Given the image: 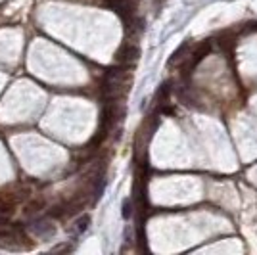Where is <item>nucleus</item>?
Instances as JSON below:
<instances>
[{
  "label": "nucleus",
  "mask_w": 257,
  "mask_h": 255,
  "mask_svg": "<svg viewBox=\"0 0 257 255\" xmlns=\"http://www.w3.org/2000/svg\"><path fill=\"white\" fill-rule=\"evenodd\" d=\"M123 217H125V219H128V217H131V215H133V203H131V200H125V202H123Z\"/></svg>",
  "instance_id": "11"
},
{
  "label": "nucleus",
  "mask_w": 257,
  "mask_h": 255,
  "mask_svg": "<svg viewBox=\"0 0 257 255\" xmlns=\"http://www.w3.org/2000/svg\"><path fill=\"white\" fill-rule=\"evenodd\" d=\"M167 96H169V83H163L158 90V100H161V104H163L167 100Z\"/></svg>",
  "instance_id": "10"
},
{
  "label": "nucleus",
  "mask_w": 257,
  "mask_h": 255,
  "mask_svg": "<svg viewBox=\"0 0 257 255\" xmlns=\"http://www.w3.org/2000/svg\"><path fill=\"white\" fill-rule=\"evenodd\" d=\"M140 58V48L133 43H125L119 46V50L115 52V62L123 65H133L137 64Z\"/></svg>",
  "instance_id": "2"
},
{
  "label": "nucleus",
  "mask_w": 257,
  "mask_h": 255,
  "mask_svg": "<svg viewBox=\"0 0 257 255\" xmlns=\"http://www.w3.org/2000/svg\"><path fill=\"white\" fill-rule=\"evenodd\" d=\"M18 202H20L18 196H14L10 192L0 194V213H2V215H10V213L16 209V203Z\"/></svg>",
  "instance_id": "5"
},
{
  "label": "nucleus",
  "mask_w": 257,
  "mask_h": 255,
  "mask_svg": "<svg viewBox=\"0 0 257 255\" xmlns=\"http://www.w3.org/2000/svg\"><path fill=\"white\" fill-rule=\"evenodd\" d=\"M88 224H90V217H88V215H81L75 221V226H73V230H75L77 236L85 232L86 228H88Z\"/></svg>",
  "instance_id": "8"
},
{
  "label": "nucleus",
  "mask_w": 257,
  "mask_h": 255,
  "mask_svg": "<svg viewBox=\"0 0 257 255\" xmlns=\"http://www.w3.org/2000/svg\"><path fill=\"white\" fill-rule=\"evenodd\" d=\"M41 209H44V200H41V198H33L31 202L25 205V213H27V215L39 213Z\"/></svg>",
  "instance_id": "7"
},
{
  "label": "nucleus",
  "mask_w": 257,
  "mask_h": 255,
  "mask_svg": "<svg viewBox=\"0 0 257 255\" xmlns=\"http://www.w3.org/2000/svg\"><path fill=\"white\" fill-rule=\"evenodd\" d=\"M188 46H190V43L186 41V43H182L179 48H177V52H173V56H171V60H169V65H173V64H179L182 58H184V54L188 52Z\"/></svg>",
  "instance_id": "6"
},
{
  "label": "nucleus",
  "mask_w": 257,
  "mask_h": 255,
  "mask_svg": "<svg viewBox=\"0 0 257 255\" xmlns=\"http://www.w3.org/2000/svg\"><path fill=\"white\" fill-rule=\"evenodd\" d=\"M219 46H221L223 50H226V52H228V50H232V48L236 46V41H234V39H226V37H223V39L219 41Z\"/></svg>",
  "instance_id": "9"
},
{
  "label": "nucleus",
  "mask_w": 257,
  "mask_h": 255,
  "mask_svg": "<svg viewBox=\"0 0 257 255\" xmlns=\"http://www.w3.org/2000/svg\"><path fill=\"white\" fill-rule=\"evenodd\" d=\"M8 224H10V221H8V217L0 213V228H2V226H8Z\"/></svg>",
  "instance_id": "12"
},
{
  "label": "nucleus",
  "mask_w": 257,
  "mask_h": 255,
  "mask_svg": "<svg viewBox=\"0 0 257 255\" xmlns=\"http://www.w3.org/2000/svg\"><path fill=\"white\" fill-rule=\"evenodd\" d=\"M106 2H107V6H109L111 10H115V14L125 22V27H128L131 22L135 20V18H133V12H135L133 10V8H135L133 2H131V0H106Z\"/></svg>",
  "instance_id": "3"
},
{
  "label": "nucleus",
  "mask_w": 257,
  "mask_h": 255,
  "mask_svg": "<svg viewBox=\"0 0 257 255\" xmlns=\"http://www.w3.org/2000/svg\"><path fill=\"white\" fill-rule=\"evenodd\" d=\"M131 81H133V77L127 67L109 69L102 81V94L107 102H115L127 94V90L131 88Z\"/></svg>",
  "instance_id": "1"
},
{
  "label": "nucleus",
  "mask_w": 257,
  "mask_h": 255,
  "mask_svg": "<svg viewBox=\"0 0 257 255\" xmlns=\"http://www.w3.org/2000/svg\"><path fill=\"white\" fill-rule=\"evenodd\" d=\"M29 230L39 238H52L56 234V226L46 219H39V221H33L29 224Z\"/></svg>",
  "instance_id": "4"
}]
</instances>
